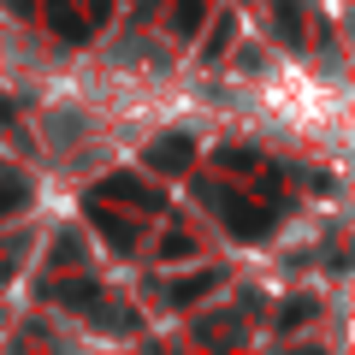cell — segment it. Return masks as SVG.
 <instances>
[{
    "label": "cell",
    "mask_w": 355,
    "mask_h": 355,
    "mask_svg": "<svg viewBox=\"0 0 355 355\" xmlns=\"http://www.w3.org/2000/svg\"><path fill=\"white\" fill-rule=\"evenodd\" d=\"M219 284V272H196V279H178L172 284V308H190V302H202L207 291Z\"/></svg>",
    "instance_id": "cell-5"
},
{
    "label": "cell",
    "mask_w": 355,
    "mask_h": 355,
    "mask_svg": "<svg viewBox=\"0 0 355 355\" xmlns=\"http://www.w3.org/2000/svg\"><path fill=\"white\" fill-rule=\"evenodd\" d=\"M24 184H0V219H6V214H12V207H24Z\"/></svg>",
    "instance_id": "cell-9"
},
{
    "label": "cell",
    "mask_w": 355,
    "mask_h": 355,
    "mask_svg": "<svg viewBox=\"0 0 355 355\" xmlns=\"http://www.w3.org/2000/svg\"><path fill=\"white\" fill-rule=\"evenodd\" d=\"M53 254H60V266H71L77 261V237H60V249H53Z\"/></svg>",
    "instance_id": "cell-11"
},
{
    "label": "cell",
    "mask_w": 355,
    "mask_h": 355,
    "mask_svg": "<svg viewBox=\"0 0 355 355\" xmlns=\"http://www.w3.org/2000/svg\"><path fill=\"white\" fill-rule=\"evenodd\" d=\"M89 219H95V225H101V231H107V243H113V249H130V243H137V237H142V231H137V225H125V219H119V214H113V207H101V202H89Z\"/></svg>",
    "instance_id": "cell-4"
},
{
    "label": "cell",
    "mask_w": 355,
    "mask_h": 355,
    "mask_svg": "<svg viewBox=\"0 0 355 355\" xmlns=\"http://www.w3.org/2000/svg\"><path fill=\"white\" fill-rule=\"evenodd\" d=\"M308 314H314V302H302V296H296V302L284 308V326H296V320H308Z\"/></svg>",
    "instance_id": "cell-10"
},
{
    "label": "cell",
    "mask_w": 355,
    "mask_h": 355,
    "mask_svg": "<svg viewBox=\"0 0 355 355\" xmlns=\"http://www.w3.org/2000/svg\"><path fill=\"white\" fill-rule=\"evenodd\" d=\"M12 6H18V12H30V0H12Z\"/></svg>",
    "instance_id": "cell-12"
},
{
    "label": "cell",
    "mask_w": 355,
    "mask_h": 355,
    "mask_svg": "<svg viewBox=\"0 0 355 355\" xmlns=\"http://www.w3.org/2000/svg\"><path fill=\"white\" fill-rule=\"evenodd\" d=\"M48 12H53V30H60L65 42H83V36H89V24L71 12V0H48Z\"/></svg>",
    "instance_id": "cell-6"
},
{
    "label": "cell",
    "mask_w": 355,
    "mask_h": 355,
    "mask_svg": "<svg viewBox=\"0 0 355 355\" xmlns=\"http://www.w3.org/2000/svg\"><path fill=\"white\" fill-rule=\"evenodd\" d=\"M172 30L178 36H196L202 30V0H172Z\"/></svg>",
    "instance_id": "cell-7"
},
{
    "label": "cell",
    "mask_w": 355,
    "mask_h": 355,
    "mask_svg": "<svg viewBox=\"0 0 355 355\" xmlns=\"http://www.w3.org/2000/svg\"><path fill=\"white\" fill-rule=\"evenodd\" d=\"M101 202H137V207H154V214H160V190L137 184V178H107V184H101Z\"/></svg>",
    "instance_id": "cell-3"
},
{
    "label": "cell",
    "mask_w": 355,
    "mask_h": 355,
    "mask_svg": "<svg viewBox=\"0 0 355 355\" xmlns=\"http://www.w3.org/2000/svg\"><path fill=\"white\" fill-rule=\"evenodd\" d=\"M279 36L291 42V48L302 42V12H296V0H279Z\"/></svg>",
    "instance_id": "cell-8"
},
{
    "label": "cell",
    "mask_w": 355,
    "mask_h": 355,
    "mask_svg": "<svg viewBox=\"0 0 355 355\" xmlns=\"http://www.w3.org/2000/svg\"><path fill=\"white\" fill-rule=\"evenodd\" d=\"M190 160H196V142H190V137H160V142H148V166H154V172H184Z\"/></svg>",
    "instance_id": "cell-2"
},
{
    "label": "cell",
    "mask_w": 355,
    "mask_h": 355,
    "mask_svg": "<svg viewBox=\"0 0 355 355\" xmlns=\"http://www.w3.org/2000/svg\"><path fill=\"white\" fill-rule=\"evenodd\" d=\"M207 202L219 207V219H225L237 237H266V231H272V214H266V207H254V202H243V196H219V190H207Z\"/></svg>",
    "instance_id": "cell-1"
}]
</instances>
